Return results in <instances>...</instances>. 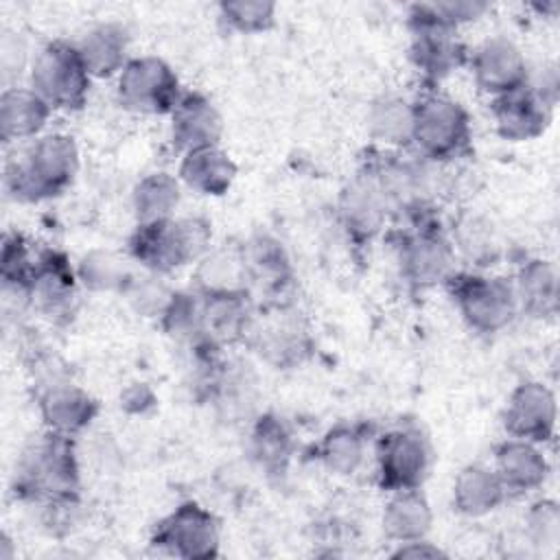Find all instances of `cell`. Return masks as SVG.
I'll return each mask as SVG.
<instances>
[{
    "mask_svg": "<svg viewBox=\"0 0 560 560\" xmlns=\"http://www.w3.org/2000/svg\"><path fill=\"white\" fill-rule=\"evenodd\" d=\"M79 171V149L72 136L35 138L4 166V186L15 201L37 203L61 195Z\"/></svg>",
    "mask_w": 560,
    "mask_h": 560,
    "instance_id": "obj_1",
    "label": "cell"
},
{
    "mask_svg": "<svg viewBox=\"0 0 560 560\" xmlns=\"http://www.w3.org/2000/svg\"><path fill=\"white\" fill-rule=\"evenodd\" d=\"M79 490V462L72 435L46 431L33 440L13 477V492L37 503L72 499Z\"/></svg>",
    "mask_w": 560,
    "mask_h": 560,
    "instance_id": "obj_2",
    "label": "cell"
},
{
    "mask_svg": "<svg viewBox=\"0 0 560 560\" xmlns=\"http://www.w3.org/2000/svg\"><path fill=\"white\" fill-rule=\"evenodd\" d=\"M208 241L210 230L199 219H162L138 223L129 238V252L151 271L168 273L195 260Z\"/></svg>",
    "mask_w": 560,
    "mask_h": 560,
    "instance_id": "obj_3",
    "label": "cell"
},
{
    "mask_svg": "<svg viewBox=\"0 0 560 560\" xmlns=\"http://www.w3.org/2000/svg\"><path fill=\"white\" fill-rule=\"evenodd\" d=\"M90 79L77 44L55 39L44 44L31 63V88L50 109L74 112L88 101Z\"/></svg>",
    "mask_w": 560,
    "mask_h": 560,
    "instance_id": "obj_4",
    "label": "cell"
},
{
    "mask_svg": "<svg viewBox=\"0 0 560 560\" xmlns=\"http://www.w3.org/2000/svg\"><path fill=\"white\" fill-rule=\"evenodd\" d=\"M470 138V116L462 103L431 90L413 101V144L424 158L455 160L468 151Z\"/></svg>",
    "mask_w": 560,
    "mask_h": 560,
    "instance_id": "obj_5",
    "label": "cell"
},
{
    "mask_svg": "<svg viewBox=\"0 0 560 560\" xmlns=\"http://www.w3.org/2000/svg\"><path fill=\"white\" fill-rule=\"evenodd\" d=\"M446 287L464 322L477 332L492 335L503 330L518 311L514 284L505 278L453 271Z\"/></svg>",
    "mask_w": 560,
    "mask_h": 560,
    "instance_id": "obj_6",
    "label": "cell"
},
{
    "mask_svg": "<svg viewBox=\"0 0 560 560\" xmlns=\"http://www.w3.org/2000/svg\"><path fill=\"white\" fill-rule=\"evenodd\" d=\"M409 59L427 83H440L453 70L466 63V46L457 39L455 28L446 26L431 4H413L409 9Z\"/></svg>",
    "mask_w": 560,
    "mask_h": 560,
    "instance_id": "obj_7",
    "label": "cell"
},
{
    "mask_svg": "<svg viewBox=\"0 0 560 560\" xmlns=\"http://www.w3.org/2000/svg\"><path fill=\"white\" fill-rule=\"evenodd\" d=\"M179 98V79L160 57H133L118 74V101L129 112L171 114Z\"/></svg>",
    "mask_w": 560,
    "mask_h": 560,
    "instance_id": "obj_8",
    "label": "cell"
},
{
    "mask_svg": "<svg viewBox=\"0 0 560 560\" xmlns=\"http://www.w3.org/2000/svg\"><path fill=\"white\" fill-rule=\"evenodd\" d=\"M398 262L402 276L413 287H431L446 282L455 271V245L446 234L429 219L416 212V223L402 234L398 243Z\"/></svg>",
    "mask_w": 560,
    "mask_h": 560,
    "instance_id": "obj_9",
    "label": "cell"
},
{
    "mask_svg": "<svg viewBox=\"0 0 560 560\" xmlns=\"http://www.w3.org/2000/svg\"><path fill=\"white\" fill-rule=\"evenodd\" d=\"M431 451L418 429L387 431L376 446V470L383 490H418L429 470Z\"/></svg>",
    "mask_w": 560,
    "mask_h": 560,
    "instance_id": "obj_10",
    "label": "cell"
},
{
    "mask_svg": "<svg viewBox=\"0 0 560 560\" xmlns=\"http://www.w3.org/2000/svg\"><path fill=\"white\" fill-rule=\"evenodd\" d=\"M151 540L177 558H212L219 551V523L206 508L186 501L158 523Z\"/></svg>",
    "mask_w": 560,
    "mask_h": 560,
    "instance_id": "obj_11",
    "label": "cell"
},
{
    "mask_svg": "<svg viewBox=\"0 0 560 560\" xmlns=\"http://www.w3.org/2000/svg\"><path fill=\"white\" fill-rule=\"evenodd\" d=\"M472 79L486 94L503 96L527 85V59L521 48L508 37L486 39L470 57Z\"/></svg>",
    "mask_w": 560,
    "mask_h": 560,
    "instance_id": "obj_12",
    "label": "cell"
},
{
    "mask_svg": "<svg viewBox=\"0 0 560 560\" xmlns=\"http://www.w3.org/2000/svg\"><path fill=\"white\" fill-rule=\"evenodd\" d=\"M503 424L512 438L534 444L549 442L556 431L553 392L538 381L521 383L510 394Z\"/></svg>",
    "mask_w": 560,
    "mask_h": 560,
    "instance_id": "obj_13",
    "label": "cell"
},
{
    "mask_svg": "<svg viewBox=\"0 0 560 560\" xmlns=\"http://www.w3.org/2000/svg\"><path fill=\"white\" fill-rule=\"evenodd\" d=\"M490 109L499 136L512 142L538 138L551 116V105L529 83L510 94L494 96Z\"/></svg>",
    "mask_w": 560,
    "mask_h": 560,
    "instance_id": "obj_14",
    "label": "cell"
},
{
    "mask_svg": "<svg viewBox=\"0 0 560 560\" xmlns=\"http://www.w3.org/2000/svg\"><path fill=\"white\" fill-rule=\"evenodd\" d=\"M223 136V118L214 103L199 94L186 92L171 112V138L173 144L188 153L206 147H219Z\"/></svg>",
    "mask_w": 560,
    "mask_h": 560,
    "instance_id": "obj_15",
    "label": "cell"
},
{
    "mask_svg": "<svg viewBox=\"0 0 560 560\" xmlns=\"http://www.w3.org/2000/svg\"><path fill=\"white\" fill-rule=\"evenodd\" d=\"M389 206L374 175L359 173L343 190L339 199V217L343 228L354 241H370L383 225Z\"/></svg>",
    "mask_w": 560,
    "mask_h": 560,
    "instance_id": "obj_16",
    "label": "cell"
},
{
    "mask_svg": "<svg viewBox=\"0 0 560 560\" xmlns=\"http://www.w3.org/2000/svg\"><path fill=\"white\" fill-rule=\"evenodd\" d=\"M74 271L57 249H44L35 258L28 300L46 315H66L74 298Z\"/></svg>",
    "mask_w": 560,
    "mask_h": 560,
    "instance_id": "obj_17",
    "label": "cell"
},
{
    "mask_svg": "<svg viewBox=\"0 0 560 560\" xmlns=\"http://www.w3.org/2000/svg\"><path fill=\"white\" fill-rule=\"evenodd\" d=\"M39 416L48 431L77 435L98 413V402L72 383H52L37 398Z\"/></svg>",
    "mask_w": 560,
    "mask_h": 560,
    "instance_id": "obj_18",
    "label": "cell"
},
{
    "mask_svg": "<svg viewBox=\"0 0 560 560\" xmlns=\"http://www.w3.org/2000/svg\"><path fill=\"white\" fill-rule=\"evenodd\" d=\"M492 470L497 472L505 492L525 494L545 483L549 475V464L538 444L510 438L497 448Z\"/></svg>",
    "mask_w": 560,
    "mask_h": 560,
    "instance_id": "obj_19",
    "label": "cell"
},
{
    "mask_svg": "<svg viewBox=\"0 0 560 560\" xmlns=\"http://www.w3.org/2000/svg\"><path fill=\"white\" fill-rule=\"evenodd\" d=\"M50 112V105L33 88H7L0 96L2 142L37 138Z\"/></svg>",
    "mask_w": 560,
    "mask_h": 560,
    "instance_id": "obj_20",
    "label": "cell"
},
{
    "mask_svg": "<svg viewBox=\"0 0 560 560\" xmlns=\"http://www.w3.org/2000/svg\"><path fill=\"white\" fill-rule=\"evenodd\" d=\"M249 324L247 291H208L201 298V332L217 343L238 339Z\"/></svg>",
    "mask_w": 560,
    "mask_h": 560,
    "instance_id": "obj_21",
    "label": "cell"
},
{
    "mask_svg": "<svg viewBox=\"0 0 560 560\" xmlns=\"http://www.w3.org/2000/svg\"><path fill=\"white\" fill-rule=\"evenodd\" d=\"M236 177L234 160L219 147L188 151L179 164V179L199 195H225Z\"/></svg>",
    "mask_w": 560,
    "mask_h": 560,
    "instance_id": "obj_22",
    "label": "cell"
},
{
    "mask_svg": "<svg viewBox=\"0 0 560 560\" xmlns=\"http://www.w3.org/2000/svg\"><path fill=\"white\" fill-rule=\"evenodd\" d=\"M88 72L96 79L120 74L127 55V33L120 24H98L90 28L77 44Z\"/></svg>",
    "mask_w": 560,
    "mask_h": 560,
    "instance_id": "obj_23",
    "label": "cell"
},
{
    "mask_svg": "<svg viewBox=\"0 0 560 560\" xmlns=\"http://www.w3.org/2000/svg\"><path fill=\"white\" fill-rule=\"evenodd\" d=\"M516 302L534 317H549L558 311V273L549 260L523 262L514 282Z\"/></svg>",
    "mask_w": 560,
    "mask_h": 560,
    "instance_id": "obj_24",
    "label": "cell"
},
{
    "mask_svg": "<svg viewBox=\"0 0 560 560\" xmlns=\"http://www.w3.org/2000/svg\"><path fill=\"white\" fill-rule=\"evenodd\" d=\"M505 494L497 472L486 466H466L453 483V505L466 516H483L497 510Z\"/></svg>",
    "mask_w": 560,
    "mask_h": 560,
    "instance_id": "obj_25",
    "label": "cell"
},
{
    "mask_svg": "<svg viewBox=\"0 0 560 560\" xmlns=\"http://www.w3.org/2000/svg\"><path fill=\"white\" fill-rule=\"evenodd\" d=\"M431 527V508L418 490H400L387 501L383 532L396 542L422 540Z\"/></svg>",
    "mask_w": 560,
    "mask_h": 560,
    "instance_id": "obj_26",
    "label": "cell"
},
{
    "mask_svg": "<svg viewBox=\"0 0 560 560\" xmlns=\"http://www.w3.org/2000/svg\"><path fill=\"white\" fill-rule=\"evenodd\" d=\"M368 129L385 147H407L413 142V103L400 96H383L368 112Z\"/></svg>",
    "mask_w": 560,
    "mask_h": 560,
    "instance_id": "obj_27",
    "label": "cell"
},
{
    "mask_svg": "<svg viewBox=\"0 0 560 560\" xmlns=\"http://www.w3.org/2000/svg\"><path fill=\"white\" fill-rule=\"evenodd\" d=\"M179 203V184L168 173H151L142 177L133 190V210L140 223L171 219Z\"/></svg>",
    "mask_w": 560,
    "mask_h": 560,
    "instance_id": "obj_28",
    "label": "cell"
},
{
    "mask_svg": "<svg viewBox=\"0 0 560 560\" xmlns=\"http://www.w3.org/2000/svg\"><path fill=\"white\" fill-rule=\"evenodd\" d=\"M365 438L359 429L339 424L330 429L319 444V459L337 475H350L363 459Z\"/></svg>",
    "mask_w": 560,
    "mask_h": 560,
    "instance_id": "obj_29",
    "label": "cell"
},
{
    "mask_svg": "<svg viewBox=\"0 0 560 560\" xmlns=\"http://www.w3.org/2000/svg\"><path fill=\"white\" fill-rule=\"evenodd\" d=\"M35 258L26 238L20 232L4 234L2 241V260H0V276L4 291H13L20 298L28 300V284L35 269Z\"/></svg>",
    "mask_w": 560,
    "mask_h": 560,
    "instance_id": "obj_30",
    "label": "cell"
},
{
    "mask_svg": "<svg viewBox=\"0 0 560 560\" xmlns=\"http://www.w3.org/2000/svg\"><path fill=\"white\" fill-rule=\"evenodd\" d=\"M453 245H457L475 265H492L499 256V241L492 225L475 214H466L453 228Z\"/></svg>",
    "mask_w": 560,
    "mask_h": 560,
    "instance_id": "obj_31",
    "label": "cell"
},
{
    "mask_svg": "<svg viewBox=\"0 0 560 560\" xmlns=\"http://www.w3.org/2000/svg\"><path fill=\"white\" fill-rule=\"evenodd\" d=\"M243 260H245V271L252 273L254 278H260V282L265 280L267 284H278L289 271V262L282 247L269 236L254 238L243 249Z\"/></svg>",
    "mask_w": 560,
    "mask_h": 560,
    "instance_id": "obj_32",
    "label": "cell"
},
{
    "mask_svg": "<svg viewBox=\"0 0 560 560\" xmlns=\"http://www.w3.org/2000/svg\"><path fill=\"white\" fill-rule=\"evenodd\" d=\"M221 20L238 33H260L273 24L276 4L267 0H234L219 4Z\"/></svg>",
    "mask_w": 560,
    "mask_h": 560,
    "instance_id": "obj_33",
    "label": "cell"
},
{
    "mask_svg": "<svg viewBox=\"0 0 560 560\" xmlns=\"http://www.w3.org/2000/svg\"><path fill=\"white\" fill-rule=\"evenodd\" d=\"M164 328L177 339H188L201 332V300L188 293H173L164 313Z\"/></svg>",
    "mask_w": 560,
    "mask_h": 560,
    "instance_id": "obj_34",
    "label": "cell"
},
{
    "mask_svg": "<svg viewBox=\"0 0 560 560\" xmlns=\"http://www.w3.org/2000/svg\"><path fill=\"white\" fill-rule=\"evenodd\" d=\"M289 448H291V435L284 422H280V418H273V416L260 418L254 431L256 457L267 466H273V464L278 466L289 457Z\"/></svg>",
    "mask_w": 560,
    "mask_h": 560,
    "instance_id": "obj_35",
    "label": "cell"
},
{
    "mask_svg": "<svg viewBox=\"0 0 560 560\" xmlns=\"http://www.w3.org/2000/svg\"><path fill=\"white\" fill-rule=\"evenodd\" d=\"M79 276L81 280L96 291H105V289H116L122 287L125 280V269L122 265L105 252H92L88 254L81 265H79Z\"/></svg>",
    "mask_w": 560,
    "mask_h": 560,
    "instance_id": "obj_36",
    "label": "cell"
},
{
    "mask_svg": "<svg viewBox=\"0 0 560 560\" xmlns=\"http://www.w3.org/2000/svg\"><path fill=\"white\" fill-rule=\"evenodd\" d=\"M558 525L560 516L558 505L553 501H538L527 516V527L536 542L553 545L558 540Z\"/></svg>",
    "mask_w": 560,
    "mask_h": 560,
    "instance_id": "obj_37",
    "label": "cell"
},
{
    "mask_svg": "<svg viewBox=\"0 0 560 560\" xmlns=\"http://www.w3.org/2000/svg\"><path fill=\"white\" fill-rule=\"evenodd\" d=\"M435 15L451 28H457L464 22L477 20L481 13L488 11L486 2H470V0H451V2H429Z\"/></svg>",
    "mask_w": 560,
    "mask_h": 560,
    "instance_id": "obj_38",
    "label": "cell"
},
{
    "mask_svg": "<svg viewBox=\"0 0 560 560\" xmlns=\"http://www.w3.org/2000/svg\"><path fill=\"white\" fill-rule=\"evenodd\" d=\"M122 405L127 411H133V413H142L144 409H149L153 405V392L144 385V383H136L131 385L129 389H125V394L120 396Z\"/></svg>",
    "mask_w": 560,
    "mask_h": 560,
    "instance_id": "obj_39",
    "label": "cell"
},
{
    "mask_svg": "<svg viewBox=\"0 0 560 560\" xmlns=\"http://www.w3.org/2000/svg\"><path fill=\"white\" fill-rule=\"evenodd\" d=\"M394 556L396 558H438V556H444V553L422 538V540L402 542V547Z\"/></svg>",
    "mask_w": 560,
    "mask_h": 560,
    "instance_id": "obj_40",
    "label": "cell"
}]
</instances>
